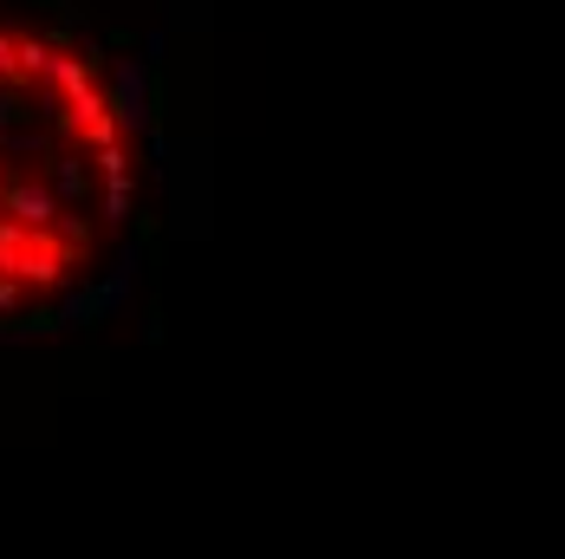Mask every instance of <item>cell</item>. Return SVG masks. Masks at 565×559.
<instances>
[{"instance_id": "cell-1", "label": "cell", "mask_w": 565, "mask_h": 559, "mask_svg": "<svg viewBox=\"0 0 565 559\" xmlns=\"http://www.w3.org/2000/svg\"><path fill=\"white\" fill-rule=\"evenodd\" d=\"M111 105H117V117H124V137L150 130V85H143V65H137V59H124V65H117Z\"/></svg>"}, {"instance_id": "cell-2", "label": "cell", "mask_w": 565, "mask_h": 559, "mask_svg": "<svg viewBox=\"0 0 565 559\" xmlns=\"http://www.w3.org/2000/svg\"><path fill=\"white\" fill-rule=\"evenodd\" d=\"M7 215L26 222V228H58V189L13 176V189H7Z\"/></svg>"}, {"instance_id": "cell-3", "label": "cell", "mask_w": 565, "mask_h": 559, "mask_svg": "<svg viewBox=\"0 0 565 559\" xmlns=\"http://www.w3.org/2000/svg\"><path fill=\"white\" fill-rule=\"evenodd\" d=\"M53 189L65 209H85L92 202V176H85V164L78 157H53Z\"/></svg>"}, {"instance_id": "cell-4", "label": "cell", "mask_w": 565, "mask_h": 559, "mask_svg": "<svg viewBox=\"0 0 565 559\" xmlns=\"http://www.w3.org/2000/svg\"><path fill=\"white\" fill-rule=\"evenodd\" d=\"M98 182H105V222H130V202H137L130 169H124V176H98Z\"/></svg>"}, {"instance_id": "cell-5", "label": "cell", "mask_w": 565, "mask_h": 559, "mask_svg": "<svg viewBox=\"0 0 565 559\" xmlns=\"http://www.w3.org/2000/svg\"><path fill=\"white\" fill-rule=\"evenodd\" d=\"M26 293H33V286H26V280H20V274H0V313L13 319V313L26 306Z\"/></svg>"}, {"instance_id": "cell-6", "label": "cell", "mask_w": 565, "mask_h": 559, "mask_svg": "<svg viewBox=\"0 0 565 559\" xmlns=\"http://www.w3.org/2000/svg\"><path fill=\"white\" fill-rule=\"evenodd\" d=\"M7 189H13V176H0V209H7Z\"/></svg>"}]
</instances>
